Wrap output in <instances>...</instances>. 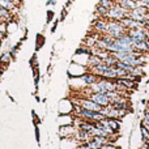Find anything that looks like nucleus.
<instances>
[{
	"instance_id": "f257e3e1",
	"label": "nucleus",
	"mask_w": 149,
	"mask_h": 149,
	"mask_svg": "<svg viewBox=\"0 0 149 149\" xmlns=\"http://www.w3.org/2000/svg\"><path fill=\"white\" fill-rule=\"evenodd\" d=\"M74 110H76V118L86 119V120H92V122H95V123H97V122H101L102 119L106 118L102 113L86 110V109H82L80 105H74Z\"/></svg>"
},
{
	"instance_id": "f03ea898",
	"label": "nucleus",
	"mask_w": 149,
	"mask_h": 149,
	"mask_svg": "<svg viewBox=\"0 0 149 149\" xmlns=\"http://www.w3.org/2000/svg\"><path fill=\"white\" fill-rule=\"evenodd\" d=\"M128 12H130V10H127V9H124V8H122L120 5L115 4L113 8H110V9H109L106 18H107V20L120 21V20H123V18L126 17V15H127Z\"/></svg>"
},
{
	"instance_id": "7ed1b4c3",
	"label": "nucleus",
	"mask_w": 149,
	"mask_h": 149,
	"mask_svg": "<svg viewBox=\"0 0 149 149\" xmlns=\"http://www.w3.org/2000/svg\"><path fill=\"white\" fill-rule=\"evenodd\" d=\"M77 105H80L82 109L92 110V111H98V113H101V110H102V106L95 103V102H93V101L88 97H84V98L80 97L79 100H77Z\"/></svg>"
},
{
	"instance_id": "20e7f679",
	"label": "nucleus",
	"mask_w": 149,
	"mask_h": 149,
	"mask_svg": "<svg viewBox=\"0 0 149 149\" xmlns=\"http://www.w3.org/2000/svg\"><path fill=\"white\" fill-rule=\"evenodd\" d=\"M107 18L106 17H98L95 18L92 22V29L93 31L98 34H106V30H107Z\"/></svg>"
},
{
	"instance_id": "39448f33",
	"label": "nucleus",
	"mask_w": 149,
	"mask_h": 149,
	"mask_svg": "<svg viewBox=\"0 0 149 149\" xmlns=\"http://www.w3.org/2000/svg\"><path fill=\"white\" fill-rule=\"evenodd\" d=\"M127 34L134 39V42H140V41H147V29H128Z\"/></svg>"
},
{
	"instance_id": "423d86ee",
	"label": "nucleus",
	"mask_w": 149,
	"mask_h": 149,
	"mask_svg": "<svg viewBox=\"0 0 149 149\" xmlns=\"http://www.w3.org/2000/svg\"><path fill=\"white\" fill-rule=\"evenodd\" d=\"M85 97L90 98L93 102H95V103H98V105H101L102 107H103V106L110 105V100H109V97H107L106 94H103V93H90V94L85 95Z\"/></svg>"
},
{
	"instance_id": "0eeeda50",
	"label": "nucleus",
	"mask_w": 149,
	"mask_h": 149,
	"mask_svg": "<svg viewBox=\"0 0 149 149\" xmlns=\"http://www.w3.org/2000/svg\"><path fill=\"white\" fill-rule=\"evenodd\" d=\"M80 79L84 81V84L86 85H92V84H95V82L100 80V76H97L95 73H92L88 71V73H84L82 76H80Z\"/></svg>"
},
{
	"instance_id": "6e6552de",
	"label": "nucleus",
	"mask_w": 149,
	"mask_h": 149,
	"mask_svg": "<svg viewBox=\"0 0 149 149\" xmlns=\"http://www.w3.org/2000/svg\"><path fill=\"white\" fill-rule=\"evenodd\" d=\"M115 3L127 10H134L137 7L136 0H115Z\"/></svg>"
},
{
	"instance_id": "1a4fd4ad",
	"label": "nucleus",
	"mask_w": 149,
	"mask_h": 149,
	"mask_svg": "<svg viewBox=\"0 0 149 149\" xmlns=\"http://www.w3.org/2000/svg\"><path fill=\"white\" fill-rule=\"evenodd\" d=\"M13 17V13L9 9H5V8H0V22H10Z\"/></svg>"
},
{
	"instance_id": "9d476101",
	"label": "nucleus",
	"mask_w": 149,
	"mask_h": 149,
	"mask_svg": "<svg viewBox=\"0 0 149 149\" xmlns=\"http://www.w3.org/2000/svg\"><path fill=\"white\" fill-rule=\"evenodd\" d=\"M106 123L109 124L111 130H113L115 134H119V130H120V119H113V118H106Z\"/></svg>"
},
{
	"instance_id": "9b49d317",
	"label": "nucleus",
	"mask_w": 149,
	"mask_h": 149,
	"mask_svg": "<svg viewBox=\"0 0 149 149\" xmlns=\"http://www.w3.org/2000/svg\"><path fill=\"white\" fill-rule=\"evenodd\" d=\"M101 63H102V59H101V58L98 56V55H94V54H92V55H88V62H86L88 68L95 67V65L101 64Z\"/></svg>"
},
{
	"instance_id": "f8f14e48",
	"label": "nucleus",
	"mask_w": 149,
	"mask_h": 149,
	"mask_svg": "<svg viewBox=\"0 0 149 149\" xmlns=\"http://www.w3.org/2000/svg\"><path fill=\"white\" fill-rule=\"evenodd\" d=\"M107 12H109V9L107 8H105V7H102V5H100V4H97V7H95V18H98V17H106L107 16Z\"/></svg>"
},
{
	"instance_id": "ddd939ff",
	"label": "nucleus",
	"mask_w": 149,
	"mask_h": 149,
	"mask_svg": "<svg viewBox=\"0 0 149 149\" xmlns=\"http://www.w3.org/2000/svg\"><path fill=\"white\" fill-rule=\"evenodd\" d=\"M45 41H46V38H45L43 34H37V38H36V51H39V50L43 47Z\"/></svg>"
},
{
	"instance_id": "4468645a",
	"label": "nucleus",
	"mask_w": 149,
	"mask_h": 149,
	"mask_svg": "<svg viewBox=\"0 0 149 149\" xmlns=\"http://www.w3.org/2000/svg\"><path fill=\"white\" fill-rule=\"evenodd\" d=\"M10 59H12V56L9 55V52L1 54V55H0V64H1L3 67H7V65H9ZM1 65H0V67H1Z\"/></svg>"
},
{
	"instance_id": "2eb2a0df",
	"label": "nucleus",
	"mask_w": 149,
	"mask_h": 149,
	"mask_svg": "<svg viewBox=\"0 0 149 149\" xmlns=\"http://www.w3.org/2000/svg\"><path fill=\"white\" fill-rule=\"evenodd\" d=\"M116 62H118V59L114 56L113 52H110V55H107L106 58L102 59V63H105V64H107V65H115Z\"/></svg>"
},
{
	"instance_id": "dca6fc26",
	"label": "nucleus",
	"mask_w": 149,
	"mask_h": 149,
	"mask_svg": "<svg viewBox=\"0 0 149 149\" xmlns=\"http://www.w3.org/2000/svg\"><path fill=\"white\" fill-rule=\"evenodd\" d=\"M21 45H22V42H18V43H16L15 46H12L9 49V55L12 56V59H16V54H17V51L21 49Z\"/></svg>"
},
{
	"instance_id": "f3484780",
	"label": "nucleus",
	"mask_w": 149,
	"mask_h": 149,
	"mask_svg": "<svg viewBox=\"0 0 149 149\" xmlns=\"http://www.w3.org/2000/svg\"><path fill=\"white\" fill-rule=\"evenodd\" d=\"M98 4L105 7V8H107V9H110V8H113L114 5L116 4V3H115V0H100Z\"/></svg>"
},
{
	"instance_id": "a211bd4d",
	"label": "nucleus",
	"mask_w": 149,
	"mask_h": 149,
	"mask_svg": "<svg viewBox=\"0 0 149 149\" xmlns=\"http://www.w3.org/2000/svg\"><path fill=\"white\" fill-rule=\"evenodd\" d=\"M33 73H34V85H36V90H38L39 77H41V74H39V70H38V67H34V68H33Z\"/></svg>"
},
{
	"instance_id": "6ab92c4d",
	"label": "nucleus",
	"mask_w": 149,
	"mask_h": 149,
	"mask_svg": "<svg viewBox=\"0 0 149 149\" xmlns=\"http://www.w3.org/2000/svg\"><path fill=\"white\" fill-rule=\"evenodd\" d=\"M140 134H141L143 141H149V131L145 128V127L140 126Z\"/></svg>"
},
{
	"instance_id": "aec40b11",
	"label": "nucleus",
	"mask_w": 149,
	"mask_h": 149,
	"mask_svg": "<svg viewBox=\"0 0 149 149\" xmlns=\"http://www.w3.org/2000/svg\"><path fill=\"white\" fill-rule=\"evenodd\" d=\"M131 74H134V76H141V77H144L145 76V72H144V70H143V67H134V70H132Z\"/></svg>"
},
{
	"instance_id": "412c9836",
	"label": "nucleus",
	"mask_w": 149,
	"mask_h": 149,
	"mask_svg": "<svg viewBox=\"0 0 149 149\" xmlns=\"http://www.w3.org/2000/svg\"><path fill=\"white\" fill-rule=\"evenodd\" d=\"M30 65H31V68L38 67V56H37V54H34L33 56H31V59H30Z\"/></svg>"
},
{
	"instance_id": "4be33fe9",
	"label": "nucleus",
	"mask_w": 149,
	"mask_h": 149,
	"mask_svg": "<svg viewBox=\"0 0 149 149\" xmlns=\"http://www.w3.org/2000/svg\"><path fill=\"white\" fill-rule=\"evenodd\" d=\"M54 16H55L54 10H47V18H46V24H47V25H49V24L54 20Z\"/></svg>"
},
{
	"instance_id": "5701e85b",
	"label": "nucleus",
	"mask_w": 149,
	"mask_h": 149,
	"mask_svg": "<svg viewBox=\"0 0 149 149\" xmlns=\"http://www.w3.org/2000/svg\"><path fill=\"white\" fill-rule=\"evenodd\" d=\"M101 149H120V147H118V145H115V144H111V143H107V144L102 145Z\"/></svg>"
},
{
	"instance_id": "b1692460",
	"label": "nucleus",
	"mask_w": 149,
	"mask_h": 149,
	"mask_svg": "<svg viewBox=\"0 0 149 149\" xmlns=\"http://www.w3.org/2000/svg\"><path fill=\"white\" fill-rule=\"evenodd\" d=\"M67 15H68V8H63V9H62V13H60V18H59V20L60 21H64L65 20V17H67Z\"/></svg>"
},
{
	"instance_id": "393cba45",
	"label": "nucleus",
	"mask_w": 149,
	"mask_h": 149,
	"mask_svg": "<svg viewBox=\"0 0 149 149\" xmlns=\"http://www.w3.org/2000/svg\"><path fill=\"white\" fill-rule=\"evenodd\" d=\"M140 126L145 127V128L149 131V119H145V118H141L140 119Z\"/></svg>"
},
{
	"instance_id": "a878e982",
	"label": "nucleus",
	"mask_w": 149,
	"mask_h": 149,
	"mask_svg": "<svg viewBox=\"0 0 149 149\" xmlns=\"http://www.w3.org/2000/svg\"><path fill=\"white\" fill-rule=\"evenodd\" d=\"M31 115H33V119H34V124H39V123H41V119L38 118V115H37V113L34 110H31Z\"/></svg>"
},
{
	"instance_id": "bb28decb",
	"label": "nucleus",
	"mask_w": 149,
	"mask_h": 149,
	"mask_svg": "<svg viewBox=\"0 0 149 149\" xmlns=\"http://www.w3.org/2000/svg\"><path fill=\"white\" fill-rule=\"evenodd\" d=\"M34 128H36V139H37V141H41V136H39V124H34Z\"/></svg>"
},
{
	"instance_id": "cd10ccee",
	"label": "nucleus",
	"mask_w": 149,
	"mask_h": 149,
	"mask_svg": "<svg viewBox=\"0 0 149 149\" xmlns=\"http://www.w3.org/2000/svg\"><path fill=\"white\" fill-rule=\"evenodd\" d=\"M59 21L60 20H55L54 21V24H52V28H51V33H55V31H56V28H58V25H59Z\"/></svg>"
},
{
	"instance_id": "c85d7f7f",
	"label": "nucleus",
	"mask_w": 149,
	"mask_h": 149,
	"mask_svg": "<svg viewBox=\"0 0 149 149\" xmlns=\"http://www.w3.org/2000/svg\"><path fill=\"white\" fill-rule=\"evenodd\" d=\"M77 149H90L89 147H88L86 143H80L79 147H77Z\"/></svg>"
},
{
	"instance_id": "c756f323",
	"label": "nucleus",
	"mask_w": 149,
	"mask_h": 149,
	"mask_svg": "<svg viewBox=\"0 0 149 149\" xmlns=\"http://www.w3.org/2000/svg\"><path fill=\"white\" fill-rule=\"evenodd\" d=\"M144 118L145 119H149V106L147 105L144 109Z\"/></svg>"
},
{
	"instance_id": "7c9ffc66",
	"label": "nucleus",
	"mask_w": 149,
	"mask_h": 149,
	"mask_svg": "<svg viewBox=\"0 0 149 149\" xmlns=\"http://www.w3.org/2000/svg\"><path fill=\"white\" fill-rule=\"evenodd\" d=\"M56 4V0H49L47 1V5H55Z\"/></svg>"
},
{
	"instance_id": "2f4dec72",
	"label": "nucleus",
	"mask_w": 149,
	"mask_h": 149,
	"mask_svg": "<svg viewBox=\"0 0 149 149\" xmlns=\"http://www.w3.org/2000/svg\"><path fill=\"white\" fill-rule=\"evenodd\" d=\"M72 3H73V0H68V1H67V4H65V8H70Z\"/></svg>"
},
{
	"instance_id": "473e14b6",
	"label": "nucleus",
	"mask_w": 149,
	"mask_h": 149,
	"mask_svg": "<svg viewBox=\"0 0 149 149\" xmlns=\"http://www.w3.org/2000/svg\"><path fill=\"white\" fill-rule=\"evenodd\" d=\"M147 101H148V100H145V98H143V100L140 101V102H141L143 105H147Z\"/></svg>"
},
{
	"instance_id": "72a5a7b5",
	"label": "nucleus",
	"mask_w": 149,
	"mask_h": 149,
	"mask_svg": "<svg viewBox=\"0 0 149 149\" xmlns=\"http://www.w3.org/2000/svg\"><path fill=\"white\" fill-rule=\"evenodd\" d=\"M145 84H147V85L149 84V77H148V79H147V81H145Z\"/></svg>"
}]
</instances>
